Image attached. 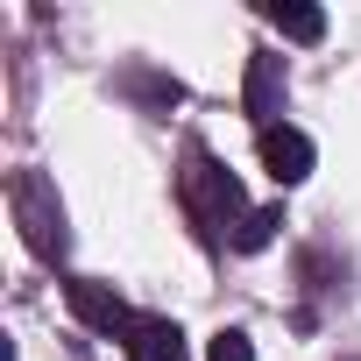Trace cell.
Instances as JSON below:
<instances>
[{
  "label": "cell",
  "mask_w": 361,
  "mask_h": 361,
  "mask_svg": "<svg viewBox=\"0 0 361 361\" xmlns=\"http://www.w3.org/2000/svg\"><path fill=\"white\" fill-rule=\"evenodd\" d=\"M185 213L199 220V234H206V241H220V234L234 241V227L248 220L234 170H227L220 156H206V149H192V163H185Z\"/></svg>",
  "instance_id": "obj_1"
},
{
  "label": "cell",
  "mask_w": 361,
  "mask_h": 361,
  "mask_svg": "<svg viewBox=\"0 0 361 361\" xmlns=\"http://www.w3.org/2000/svg\"><path fill=\"white\" fill-rule=\"evenodd\" d=\"M8 206H15V227L22 241L43 255V262H64L71 234H64V206H57V185L43 170H15V185H8Z\"/></svg>",
  "instance_id": "obj_2"
},
{
  "label": "cell",
  "mask_w": 361,
  "mask_h": 361,
  "mask_svg": "<svg viewBox=\"0 0 361 361\" xmlns=\"http://www.w3.org/2000/svg\"><path fill=\"white\" fill-rule=\"evenodd\" d=\"M255 156H262V170L276 177V185H305V177H312V142L298 128H283V121L255 135Z\"/></svg>",
  "instance_id": "obj_3"
},
{
  "label": "cell",
  "mask_w": 361,
  "mask_h": 361,
  "mask_svg": "<svg viewBox=\"0 0 361 361\" xmlns=\"http://www.w3.org/2000/svg\"><path fill=\"white\" fill-rule=\"evenodd\" d=\"M64 290H71V312H78L92 333H128V326H135V312L121 305L114 283H99V276H71Z\"/></svg>",
  "instance_id": "obj_4"
},
{
  "label": "cell",
  "mask_w": 361,
  "mask_h": 361,
  "mask_svg": "<svg viewBox=\"0 0 361 361\" xmlns=\"http://www.w3.org/2000/svg\"><path fill=\"white\" fill-rule=\"evenodd\" d=\"M121 347H128V361H185V333L170 319H135L121 333Z\"/></svg>",
  "instance_id": "obj_5"
},
{
  "label": "cell",
  "mask_w": 361,
  "mask_h": 361,
  "mask_svg": "<svg viewBox=\"0 0 361 361\" xmlns=\"http://www.w3.org/2000/svg\"><path fill=\"white\" fill-rule=\"evenodd\" d=\"M248 114L262 128H276V114H283V57H248Z\"/></svg>",
  "instance_id": "obj_6"
},
{
  "label": "cell",
  "mask_w": 361,
  "mask_h": 361,
  "mask_svg": "<svg viewBox=\"0 0 361 361\" xmlns=\"http://www.w3.org/2000/svg\"><path fill=\"white\" fill-rule=\"evenodd\" d=\"M276 234H283V206H255V213L234 227V248H241V255H262Z\"/></svg>",
  "instance_id": "obj_7"
},
{
  "label": "cell",
  "mask_w": 361,
  "mask_h": 361,
  "mask_svg": "<svg viewBox=\"0 0 361 361\" xmlns=\"http://www.w3.org/2000/svg\"><path fill=\"white\" fill-rule=\"evenodd\" d=\"M262 15H269L290 43H319V36H326V15H319V8H290V0H276V8H262Z\"/></svg>",
  "instance_id": "obj_8"
},
{
  "label": "cell",
  "mask_w": 361,
  "mask_h": 361,
  "mask_svg": "<svg viewBox=\"0 0 361 361\" xmlns=\"http://www.w3.org/2000/svg\"><path fill=\"white\" fill-rule=\"evenodd\" d=\"M206 361H255V347H248V333H241V326H220Z\"/></svg>",
  "instance_id": "obj_9"
}]
</instances>
